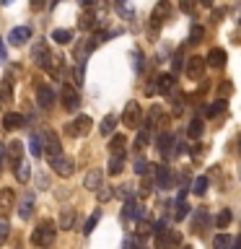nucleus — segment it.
I'll return each mask as SVG.
<instances>
[{
    "instance_id": "1",
    "label": "nucleus",
    "mask_w": 241,
    "mask_h": 249,
    "mask_svg": "<svg viewBox=\"0 0 241 249\" xmlns=\"http://www.w3.org/2000/svg\"><path fill=\"white\" fill-rule=\"evenodd\" d=\"M54 233H57L54 223H52V221H42V223H39V229L31 233V244H36V247H50L52 241H54Z\"/></svg>"
},
{
    "instance_id": "2",
    "label": "nucleus",
    "mask_w": 241,
    "mask_h": 249,
    "mask_svg": "<svg viewBox=\"0 0 241 249\" xmlns=\"http://www.w3.org/2000/svg\"><path fill=\"white\" fill-rule=\"evenodd\" d=\"M91 127H93V120L88 114H81V117H75L73 122L65 124V132L70 138H83V135H88V132H91Z\"/></svg>"
},
{
    "instance_id": "3",
    "label": "nucleus",
    "mask_w": 241,
    "mask_h": 249,
    "mask_svg": "<svg viewBox=\"0 0 241 249\" xmlns=\"http://www.w3.org/2000/svg\"><path fill=\"white\" fill-rule=\"evenodd\" d=\"M122 124H124V127H130V130H138L140 124H143V109H140L138 101H130V104L124 107Z\"/></svg>"
},
{
    "instance_id": "4",
    "label": "nucleus",
    "mask_w": 241,
    "mask_h": 249,
    "mask_svg": "<svg viewBox=\"0 0 241 249\" xmlns=\"http://www.w3.org/2000/svg\"><path fill=\"white\" fill-rule=\"evenodd\" d=\"M163 21H171V3L169 0H158V5L153 8V16H151V23H153V36L158 34L161 23Z\"/></svg>"
},
{
    "instance_id": "5",
    "label": "nucleus",
    "mask_w": 241,
    "mask_h": 249,
    "mask_svg": "<svg viewBox=\"0 0 241 249\" xmlns=\"http://www.w3.org/2000/svg\"><path fill=\"white\" fill-rule=\"evenodd\" d=\"M205 68H207V57H197V54H192V57L187 60V65H184V73H187V78L197 81V78L205 75Z\"/></svg>"
},
{
    "instance_id": "6",
    "label": "nucleus",
    "mask_w": 241,
    "mask_h": 249,
    "mask_svg": "<svg viewBox=\"0 0 241 249\" xmlns=\"http://www.w3.org/2000/svg\"><path fill=\"white\" fill-rule=\"evenodd\" d=\"M60 99H62V107H65L68 112H75V109L81 107V96H78V89H75V86H70V83L62 86Z\"/></svg>"
},
{
    "instance_id": "7",
    "label": "nucleus",
    "mask_w": 241,
    "mask_h": 249,
    "mask_svg": "<svg viewBox=\"0 0 241 249\" xmlns=\"http://www.w3.org/2000/svg\"><path fill=\"white\" fill-rule=\"evenodd\" d=\"M44 156L50 159V163L54 161V159H60L62 156V145H60V138L54 135V132L50 130V132H44Z\"/></svg>"
},
{
    "instance_id": "8",
    "label": "nucleus",
    "mask_w": 241,
    "mask_h": 249,
    "mask_svg": "<svg viewBox=\"0 0 241 249\" xmlns=\"http://www.w3.org/2000/svg\"><path fill=\"white\" fill-rule=\"evenodd\" d=\"M52 169H54V174H57V177L68 179V177H73V171H75V161L68 159V156H60V159L52 161Z\"/></svg>"
},
{
    "instance_id": "9",
    "label": "nucleus",
    "mask_w": 241,
    "mask_h": 249,
    "mask_svg": "<svg viewBox=\"0 0 241 249\" xmlns=\"http://www.w3.org/2000/svg\"><path fill=\"white\" fill-rule=\"evenodd\" d=\"M31 57H34V62H36L39 68H47V65H50L52 52H50V47H47V42H42V39H39V42L34 44V52H31Z\"/></svg>"
},
{
    "instance_id": "10",
    "label": "nucleus",
    "mask_w": 241,
    "mask_h": 249,
    "mask_svg": "<svg viewBox=\"0 0 241 249\" xmlns=\"http://www.w3.org/2000/svg\"><path fill=\"white\" fill-rule=\"evenodd\" d=\"M153 177H155V187H158V190H169L171 187V171H169L166 163H155Z\"/></svg>"
},
{
    "instance_id": "11",
    "label": "nucleus",
    "mask_w": 241,
    "mask_h": 249,
    "mask_svg": "<svg viewBox=\"0 0 241 249\" xmlns=\"http://www.w3.org/2000/svg\"><path fill=\"white\" fill-rule=\"evenodd\" d=\"M16 208V192L11 187H3L0 190V215H8Z\"/></svg>"
},
{
    "instance_id": "12",
    "label": "nucleus",
    "mask_w": 241,
    "mask_h": 249,
    "mask_svg": "<svg viewBox=\"0 0 241 249\" xmlns=\"http://www.w3.org/2000/svg\"><path fill=\"white\" fill-rule=\"evenodd\" d=\"M36 104L42 107V109H50L52 104H54V91L50 89V86H39L36 89Z\"/></svg>"
},
{
    "instance_id": "13",
    "label": "nucleus",
    "mask_w": 241,
    "mask_h": 249,
    "mask_svg": "<svg viewBox=\"0 0 241 249\" xmlns=\"http://www.w3.org/2000/svg\"><path fill=\"white\" fill-rule=\"evenodd\" d=\"M31 39V29L29 26H16L11 34H8V44H13V47H18L23 42H29Z\"/></svg>"
},
{
    "instance_id": "14",
    "label": "nucleus",
    "mask_w": 241,
    "mask_h": 249,
    "mask_svg": "<svg viewBox=\"0 0 241 249\" xmlns=\"http://www.w3.org/2000/svg\"><path fill=\"white\" fill-rule=\"evenodd\" d=\"M225 62H228V54H225V50H221V47H213V50L207 52V65L210 68H225Z\"/></svg>"
},
{
    "instance_id": "15",
    "label": "nucleus",
    "mask_w": 241,
    "mask_h": 249,
    "mask_svg": "<svg viewBox=\"0 0 241 249\" xmlns=\"http://www.w3.org/2000/svg\"><path fill=\"white\" fill-rule=\"evenodd\" d=\"M101 182H104V174H101L99 169H91L88 174H86V179H83V187H86V190H91V192H99Z\"/></svg>"
},
{
    "instance_id": "16",
    "label": "nucleus",
    "mask_w": 241,
    "mask_h": 249,
    "mask_svg": "<svg viewBox=\"0 0 241 249\" xmlns=\"http://www.w3.org/2000/svg\"><path fill=\"white\" fill-rule=\"evenodd\" d=\"M96 26H99V18L93 16L91 8H88V11H83L81 18H78V29H81V31H93Z\"/></svg>"
},
{
    "instance_id": "17",
    "label": "nucleus",
    "mask_w": 241,
    "mask_h": 249,
    "mask_svg": "<svg viewBox=\"0 0 241 249\" xmlns=\"http://www.w3.org/2000/svg\"><path fill=\"white\" fill-rule=\"evenodd\" d=\"M176 89V78H174V73H163V75H158V93H163V96H169L171 91Z\"/></svg>"
},
{
    "instance_id": "18",
    "label": "nucleus",
    "mask_w": 241,
    "mask_h": 249,
    "mask_svg": "<svg viewBox=\"0 0 241 249\" xmlns=\"http://www.w3.org/2000/svg\"><path fill=\"white\" fill-rule=\"evenodd\" d=\"M174 143H176V140H174V135H171V132H161V135H158V151L166 156V159L174 153Z\"/></svg>"
},
{
    "instance_id": "19",
    "label": "nucleus",
    "mask_w": 241,
    "mask_h": 249,
    "mask_svg": "<svg viewBox=\"0 0 241 249\" xmlns=\"http://www.w3.org/2000/svg\"><path fill=\"white\" fill-rule=\"evenodd\" d=\"M207 221H210V218H207V213H205V210H194V213H192V231L194 233H202V231H205V226H207Z\"/></svg>"
},
{
    "instance_id": "20",
    "label": "nucleus",
    "mask_w": 241,
    "mask_h": 249,
    "mask_svg": "<svg viewBox=\"0 0 241 249\" xmlns=\"http://www.w3.org/2000/svg\"><path fill=\"white\" fill-rule=\"evenodd\" d=\"M5 151H8V159L13 163H18L23 159V143L21 140H11V143H5Z\"/></svg>"
},
{
    "instance_id": "21",
    "label": "nucleus",
    "mask_w": 241,
    "mask_h": 249,
    "mask_svg": "<svg viewBox=\"0 0 241 249\" xmlns=\"http://www.w3.org/2000/svg\"><path fill=\"white\" fill-rule=\"evenodd\" d=\"M3 127H5V130H18V127H23V114L8 112V114L3 117Z\"/></svg>"
},
{
    "instance_id": "22",
    "label": "nucleus",
    "mask_w": 241,
    "mask_h": 249,
    "mask_svg": "<svg viewBox=\"0 0 241 249\" xmlns=\"http://www.w3.org/2000/svg\"><path fill=\"white\" fill-rule=\"evenodd\" d=\"M179 241H182V236H179L176 231H163V233H158V236H155V244L158 247H169V244H179Z\"/></svg>"
},
{
    "instance_id": "23",
    "label": "nucleus",
    "mask_w": 241,
    "mask_h": 249,
    "mask_svg": "<svg viewBox=\"0 0 241 249\" xmlns=\"http://www.w3.org/2000/svg\"><path fill=\"white\" fill-rule=\"evenodd\" d=\"M29 151L34 153L36 159H39V156H44V135H36V132H34V135L29 138Z\"/></svg>"
},
{
    "instance_id": "24",
    "label": "nucleus",
    "mask_w": 241,
    "mask_h": 249,
    "mask_svg": "<svg viewBox=\"0 0 241 249\" xmlns=\"http://www.w3.org/2000/svg\"><path fill=\"white\" fill-rule=\"evenodd\" d=\"M73 226H75V210L73 208H65V210H62V213H60V229H73Z\"/></svg>"
},
{
    "instance_id": "25",
    "label": "nucleus",
    "mask_w": 241,
    "mask_h": 249,
    "mask_svg": "<svg viewBox=\"0 0 241 249\" xmlns=\"http://www.w3.org/2000/svg\"><path fill=\"white\" fill-rule=\"evenodd\" d=\"M124 145H127L124 135H114L112 143H109V153H112V156H124Z\"/></svg>"
},
{
    "instance_id": "26",
    "label": "nucleus",
    "mask_w": 241,
    "mask_h": 249,
    "mask_svg": "<svg viewBox=\"0 0 241 249\" xmlns=\"http://www.w3.org/2000/svg\"><path fill=\"white\" fill-rule=\"evenodd\" d=\"M29 177H31V166L21 159L18 163H16V179H18L21 184H26V182H29Z\"/></svg>"
},
{
    "instance_id": "27",
    "label": "nucleus",
    "mask_w": 241,
    "mask_h": 249,
    "mask_svg": "<svg viewBox=\"0 0 241 249\" xmlns=\"http://www.w3.org/2000/svg\"><path fill=\"white\" fill-rule=\"evenodd\" d=\"M31 210H34V195H26V197L21 200V205H18V215L26 221V218H31Z\"/></svg>"
},
{
    "instance_id": "28",
    "label": "nucleus",
    "mask_w": 241,
    "mask_h": 249,
    "mask_svg": "<svg viewBox=\"0 0 241 249\" xmlns=\"http://www.w3.org/2000/svg\"><path fill=\"white\" fill-rule=\"evenodd\" d=\"M52 42H57V44L73 42V31H70V29H54L52 31Z\"/></svg>"
},
{
    "instance_id": "29",
    "label": "nucleus",
    "mask_w": 241,
    "mask_h": 249,
    "mask_svg": "<svg viewBox=\"0 0 241 249\" xmlns=\"http://www.w3.org/2000/svg\"><path fill=\"white\" fill-rule=\"evenodd\" d=\"M0 104H11V75L0 81Z\"/></svg>"
},
{
    "instance_id": "30",
    "label": "nucleus",
    "mask_w": 241,
    "mask_h": 249,
    "mask_svg": "<svg viewBox=\"0 0 241 249\" xmlns=\"http://www.w3.org/2000/svg\"><path fill=\"white\" fill-rule=\"evenodd\" d=\"M44 70H47V73H50L52 78L62 75V57H57V54H52V57H50V65H47Z\"/></svg>"
},
{
    "instance_id": "31",
    "label": "nucleus",
    "mask_w": 241,
    "mask_h": 249,
    "mask_svg": "<svg viewBox=\"0 0 241 249\" xmlns=\"http://www.w3.org/2000/svg\"><path fill=\"white\" fill-rule=\"evenodd\" d=\"M114 127H117V117L114 114H106L104 117V120H101V135H112V132H114Z\"/></svg>"
},
{
    "instance_id": "32",
    "label": "nucleus",
    "mask_w": 241,
    "mask_h": 249,
    "mask_svg": "<svg viewBox=\"0 0 241 249\" xmlns=\"http://www.w3.org/2000/svg\"><path fill=\"white\" fill-rule=\"evenodd\" d=\"M122 169H124V156H112V161H109V174L117 177V174H122Z\"/></svg>"
},
{
    "instance_id": "33",
    "label": "nucleus",
    "mask_w": 241,
    "mask_h": 249,
    "mask_svg": "<svg viewBox=\"0 0 241 249\" xmlns=\"http://www.w3.org/2000/svg\"><path fill=\"white\" fill-rule=\"evenodd\" d=\"M221 112H225V99H223V96L218 99V101H213V104L205 107V114H207V117H215V114H221Z\"/></svg>"
},
{
    "instance_id": "34",
    "label": "nucleus",
    "mask_w": 241,
    "mask_h": 249,
    "mask_svg": "<svg viewBox=\"0 0 241 249\" xmlns=\"http://www.w3.org/2000/svg\"><path fill=\"white\" fill-rule=\"evenodd\" d=\"M202 130H205V124H202L200 117H194V120L189 122V127H187V135H189V138H200Z\"/></svg>"
},
{
    "instance_id": "35",
    "label": "nucleus",
    "mask_w": 241,
    "mask_h": 249,
    "mask_svg": "<svg viewBox=\"0 0 241 249\" xmlns=\"http://www.w3.org/2000/svg\"><path fill=\"white\" fill-rule=\"evenodd\" d=\"M169 101L174 104V114H182V109H184V96H182V93H179L176 89L169 93Z\"/></svg>"
},
{
    "instance_id": "36",
    "label": "nucleus",
    "mask_w": 241,
    "mask_h": 249,
    "mask_svg": "<svg viewBox=\"0 0 241 249\" xmlns=\"http://www.w3.org/2000/svg\"><path fill=\"white\" fill-rule=\"evenodd\" d=\"M213 244L215 247H239V239L225 236V233H218V236H213Z\"/></svg>"
},
{
    "instance_id": "37",
    "label": "nucleus",
    "mask_w": 241,
    "mask_h": 249,
    "mask_svg": "<svg viewBox=\"0 0 241 249\" xmlns=\"http://www.w3.org/2000/svg\"><path fill=\"white\" fill-rule=\"evenodd\" d=\"M155 124H163V112H161V107H153L151 114H148V127H155Z\"/></svg>"
},
{
    "instance_id": "38",
    "label": "nucleus",
    "mask_w": 241,
    "mask_h": 249,
    "mask_svg": "<svg viewBox=\"0 0 241 249\" xmlns=\"http://www.w3.org/2000/svg\"><path fill=\"white\" fill-rule=\"evenodd\" d=\"M228 223H231V208H223L215 218V226L218 229H228Z\"/></svg>"
},
{
    "instance_id": "39",
    "label": "nucleus",
    "mask_w": 241,
    "mask_h": 249,
    "mask_svg": "<svg viewBox=\"0 0 241 249\" xmlns=\"http://www.w3.org/2000/svg\"><path fill=\"white\" fill-rule=\"evenodd\" d=\"M207 184H210L207 177H197V179H194V184H192V192L194 195H205L207 192Z\"/></svg>"
},
{
    "instance_id": "40",
    "label": "nucleus",
    "mask_w": 241,
    "mask_h": 249,
    "mask_svg": "<svg viewBox=\"0 0 241 249\" xmlns=\"http://www.w3.org/2000/svg\"><path fill=\"white\" fill-rule=\"evenodd\" d=\"M202 39H205V29H202L200 23H194L192 31H189V42H192V44H200Z\"/></svg>"
},
{
    "instance_id": "41",
    "label": "nucleus",
    "mask_w": 241,
    "mask_h": 249,
    "mask_svg": "<svg viewBox=\"0 0 241 249\" xmlns=\"http://www.w3.org/2000/svg\"><path fill=\"white\" fill-rule=\"evenodd\" d=\"M187 213H189V205H187L184 200L176 202V210H174V221H182V218H187Z\"/></svg>"
},
{
    "instance_id": "42",
    "label": "nucleus",
    "mask_w": 241,
    "mask_h": 249,
    "mask_svg": "<svg viewBox=\"0 0 241 249\" xmlns=\"http://www.w3.org/2000/svg\"><path fill=\"white\" fill-rule=\"evenodd\" d=\"M101 221V210H96V213H93L91 218H88V221H86V229H83V233H86V236H88V233L93 231V229H96V223Z\"/></svg>"
},
{
    "instance_id": "43",
    "label": "nucleus",
    "mask_w": 241,
    "mask_h": 249,
    "mask_svg": "<svg viewBox=\"0 0 241 249\" xmlns=\"http://www.w3.org/2000/svg\"><path fill=\"white\" fill-rule=\"evenodd\" d=\"M148 138H151V135H148V130H140V132H138V138H135V151H143V148L148 145Z\"/></svg>"
},
{
    "instance_id": "44",
    "label": "nucleus",
    "mask_w": 241,
    "mask_h": 249,
    "mask_svg": "<svg viewBox=\"0 0 241 249\" xmlns=\"http://www.w3.org/2000/svg\"><path fill=\"white\" fill-rule=\"evenodd\" d=\"M148 166H151V163H148L145 159H135V166H132V169H135V174L145 177V174H148Z\"/></svg>"
},
{
    "instance_id": "45",
    "label": "nucleus",
    "mask_w": 241,
    "mask_h": 249,
    "mask_svg": "<svg viewBox=\"0 0 241 249\" xmlns=\"http://www.w3.org/2000/svg\"><path fill=\"white\" fill-rule=\"evenodd\" d=\"M112 197H114V192L109 190V187L101 184V187H99V202H106V200H112Z\"/></svg>"
},
{
    "instance_id": "46",
    "label": "nucleus",
    "mask_w": 241,
    "mask_h": 249,
    "mask_svg": "<svg viewBox=\"0 0 241 249\" xmlns=\"http://www.w3.org/2000/svg\"><path fill=\"white\" fill-rule=\"evenodd\" d=\"M231 91H233V83H231V81H223L221 86H218V93H221L223 99H225V96H231Z\"/></svg>"
},
{
    "instance_id": "47",
    "label": "nucleus",
    "mask_w": 241,
    "mask_h": 249,
    "mask_svg": "<svg viewBox=\"0 0 241 249\" xmlns=\"http://www.w3.org/2000/svg\"><path fill=\"white\" fill-rule=\"evenodd\" d=\"M182 65H187V60H184V52L179 50V52L174 54V62H171V68H174V70H179Z\"/></svg>"
},
{
    "instance_id": "48",
    "label": "nucleus",
    "mask_w": 241,
    "mask_h": 249,
    "mask_svg": "<svg viewBox=\"0 0 241 249\" xmlns=\"http://www.w3.org/2000/svg\"><path fill=\"white\" fill-rule=\"evenodd\" d=\"M145 93H148V96H155V93H158V78H155V81H148Z\"/></svg>"
},
{
    "instance_id": "49",
    "label": "nucleus",
    "mask_w": 241,
    "mask_h": 249,
    "mask_svg": "<svg viewBox=\"0 0 241 249\" xmlns=\"http://www.w3.org/2000/svg\"><path fill=\"white\" fill-rule=\"evenodd\" d=\"M8 231H11V226H8V221L3 218V221H0V244H3V241L8 239Z\"/></svg>"
},
{
    "instance_id": "50",
    "label": "nucleus",
    "mask_w": 241,
    "mask_h": 249,
    "mask_svg": "<svg viewBox=\"0 0 241 249\" xmlns=\"http://www.w3.org/2000/svg\"><path fill=\"white\" fill-rule=\"evenodd\" d=\"M197 3H200V0H182V11H184V13H192Z\"/></svg>"
},
{
    "instance_id": "51",
    "label": "nucleus",
    "mask_w": 241,
    "mask_h": 249,
    "mask_svg": "<svg viewBox=\"0 0 241 249\" xmlns=\"http://www.w3.org/2000/svg\"><path fill=\"white\" fill-rule=\"evenodd\" d=\"M5 153H8V151H5V145L0 143V171H3V159H5Z\"/></svg>"
},
{
    "instance_id": "52",
    "label": "nucleus",
    "mask_w": 241,
    "mask_h": 249,
    "mask_svg": "<svg viewBox=\"0 0 241 249\" xmlns=\"http://www.w3.org/2000/svg\"><path fill=\"white\" fill-rule=\"evenodd\" d=\"M5 57H8V54H5V44H3V39H0V62H5Z\"/></svg>"
},
{
    "instance_id": "53",
    "label": "nucleus",
    "mask_w": 241,
    "mask_h": 249,
    "mask_svg": "<svg viewBox=\"0 0 241 249\" xmlns=\"http://www.w3.org/2000/svg\"><path fill=\"white\" fill-rule=\"evenodd\" d=\"M78 3H81L83 8H93V3H96V0H78Z\"/></svg>"
},
{
    "instance_id": "54",
    "label": "nucleus",
    "mask_w": 241,
    "mask_h": 249,
    "mask_svg": "<svg viewBox=\"0 0 241 249\" xmlns=\"http://www.w3.org/2000/svg\"><path fill=\"white\" fill-rule=\"evenodd\" d=\"M42 5H44V0H31V8H36V11H39Z\"/></svg>"
},
{
    "instance_id": "55",
    "label": "nucleus",
    "mask_w": 241,
    "mask_h": 249,
    "mask_svg": "<svg viewBox=\"0 0 241 249\" xmlns=\"http://www.w3.org/2000/svg\"><path fill=\"white\" fill-rule=\"evenodd\" d=\"M200 5H205V8H213V5H215V0H200Z\"/></svg>"
},
{
    "instance_id": "56",
    "label": "nucleus",
    "mask_w": 241,
    "mask_h": 249,
    "mask_svg": "<svg viewBox=\"0 0 241 249\" xmlns=\"http://www.w3.org/2000/svg\"><path fill=\"white\" fill-rule=\"evenodd\" d=\"M236 151H239V153H241V135H239V138H236Z\"/></svg>"
},
{
    "instance_id": "57",
    "label": "nucleus",
    "mask_w": 241,
    "mask_h": 249,
    "mask_svg": "<svg viewBox=\"0 0 241 249\" xmlns=\"http://www.w3.org/2000/svg\"><path fill=\"white\" fill-rule=\"evenodd\" d=\"M13 3V0H3V5H11Z\"/></svg>"
},
{
    "instance_id": "58",
    "label": "nucleus",
    "mask_w": 241,
    "mask_h": 249,
    "mask_svg": "<svg viewBox=\"0 0 241 249\" xmlns=\"http://www.w3.org/2000/svg\"><path fill=\"white\" fill-rule=\"evenodd\" d=\"M239 26H241V16H239Z\"/></svg>"
}]
</instances>
